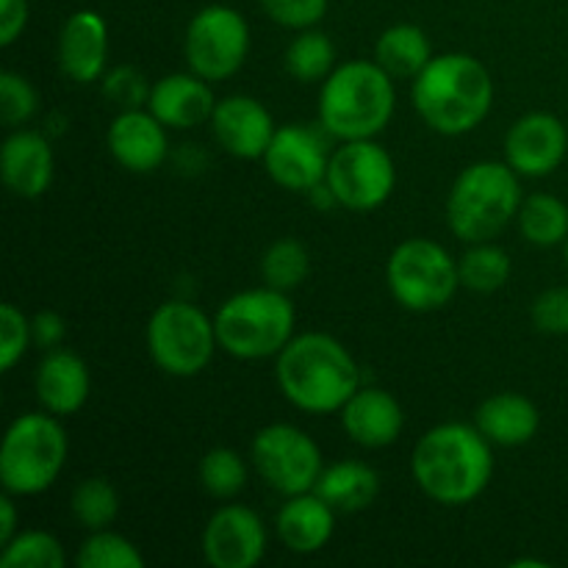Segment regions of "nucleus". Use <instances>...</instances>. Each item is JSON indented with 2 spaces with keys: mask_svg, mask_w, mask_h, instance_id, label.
Returning a JSON list of instances; mask_svg holds the SVG:
<instances>
[{
  "mask_svg": "<svg viewBox=\"0 0 568 568\" xmlns=\"http://www.w3.org/2000/svg\"><path fill=\"white\" fill-rule=\"evenodd\" d=\"M494 444L477 425L444 422L416 442L410 475L425 497L444 508H460L480 497L494 477Z\"/></svg>",
  "mask_w": 568,
  "mask_h": 568,
  "instance_id": "1",
  "label": "nucleus"
},
{
  "mask_svg": "<svg viewBox=\"0 0 568 568\" xmlns=\"http://www.w3.org/2000/svg\"><path fill=\"white\" fill-rule=\"evenodd\" d=\"M275 381L294 408L327 416L342 410L358 392L361 366L331 333H303L275 358Z\"/></svg>",
  "mask_w": 568,
  "mask_h": 568,
  "instance_id": "2",
  "label": "nucleus"
},
{
  "mask_svg": "<svg viewBox=\"0 0 568 568\" xmlns=\"http://www.w3.org/2000/svg\"><path fill=\"white\" fill-rule=\"evenodd\" d=\"M416 114L442 136H464L480 128L494 105V78L469 53L433 55L410 87Z\"/></svg>",
  "mask_w": 568,
  "mask_h": 568,
  "instance_id": "3",
  "label": "nucleus"
},
{
  "mask_svg": "<svg viewBox=\"0 0 568 568\" xmlns=\"http://www.w3.org/2000/svg\"><path fill=\"white\" fill-rule=\"evenodd\" d=\"M397 109L394 78L375 59L338 64L322 81L320 125L338 142L375 139L386 131Z\"/></svg>",
  "mask_w": 568,
  "mask_h": 568,
  "instance_id": "4",
  "label": "nucleus"
},
{
  "mask_svg": "<svg viewBox=\"0 0 568 568\" xmlns=\"http://www.w3.org/2000/svg\"><path fill=\"white\" fill-rule=\"evenodd\" d=\"M519 172L508 161H475L455 178L447 194V225L460 242H494L521 205Z\"/></svg>",
  "mask_w": 568,
  "mask_h": 568,
  "instance_id": "5",
  "label": "nucleus"
},
{
  "mask_svg": "<svg viewBox=\"0 0 568 568\" xmlns=\"http://www.w3.org/2000/svg\"><path fill=\"white\" fill-rule=\"evenodd\" d=\"M297 314L286 292L272 286L247 288L227 297L214 314L216 342L231 358H277L294 338Z\"/></svg>",
  "mask_w": 568,
  "mask_h": 568,
  "instance_id": "6",
  "label": "nucleus"
},
{
  "mask_svg": "<svg viewBox=\"0 0 568 568\" xmlns=\"http://www.w3.org/2000/svg\"><path fill=\"white\" fill-rule=\"evenodd\" d=\"M70 438L59 416L22 414L9 425L0 447V483L11 497H37L55 486L67 466Z\"/></svg>",
  "mask_w": 568,
  "mask_h": 568,
  "instance_id": "7",
  "label": "nucleus"
},
{
  "mask_svg": "<svg viewBox=\"0 0 568 568\" xmlns=\"http://www.w3.org/2000/svg\"><path fill=\"white\" fill-rule=\"evenodd\" d=\"M386 283L399 308L414 314L442 311L460 288L458 258L433 239H405L388 255Z\"/></svg>",
  "mask_w": 568,
  "mask_h": 568,
  "instance_id": "8",
  "label": "nucleus"
},
{
  "mask_svg": "<svg viewBox=\"0 0 568 568\" xmlns=\"http://www.w3.org/2000/svg\"><path fill=\"white\" fill-rule=\"evenodd\" d=\"M144 342L153 364L172 377L200 375L220 347L214 320L189 300L161 303L150 316Z\"/></svg>",
  "mask_w": 568,
  "mask_h": 568,
  "instance_id": "9",
  "label": "nucleus"
},
{
  "mask_svg": "<svg viewBox=\"0 0 568 568\" xmlns=\"http://www.w3.org/2000/svg\"><path fill=\"white\" fill-rule=\"evenodd\" d=\"M250 458L261 480L281 497L314 491L325 469L320 444L286 422L261 427L250 444Z\"/></svg>",
  "mask_w": 568,
  "mask_h": 568,
  "instance_id": "10",
  "label": "nucleus"
},
{
  "mask_svg": "<svg viewBox=\"0 0 568 568\" xmlns=\"http://www.w3.org/2000/svg\"><path fill=\"white\" fill-rule=\"evenodd\" d=\"M325 181L342 209L366 214L392 197L397 186V166L388 150L375 139H355L333 150Z\"/></svg>",
  "mask_w": 568,
  "mask_h": 568,
  "instance_id": "11",
  "label": "nucleus"
},
{
  "mask_svg": "<svg viewBox=\"0 0 568 568\" xmlns=\"http://www.w3.org/2000/svg\"><path fill=\"white\" fill-rule=\"evenodd\" d=\"M189 70L216 83L236 75L250 55V26L242 11L231 6H205L189 20L186 39Z\"/></svg>",
  "mask_w": 568,
  "mask_h": 568,
  "instance_id": "12",
  "label": "nucleus"
},
{
  "mask_svg": "<svg viewBox=\"0 0 568 568\" xmlns=\"http://www.w3.org/2000/svg\"><path fill=\"white\" fill-rule=\"evenodd\" d=\"M266 175L286 192L308 194L327 178L331 150L320 131L294 122V125L277 128L270 148L264 153Z\"/></svg>",
  "mask_w": 568,
  "mask_h": 568,
  "instance_id": "13",
  "label": "nucleus"
},
{
  "mask_svg": "<svg viewBox=\"0 0 568 568\" xmlns=\"http://www.w3.org/2000/svg\"><path fill=\"white\" fill-rule=\"evenodd\" d=\"M203 558L214 568H253L264 560L266 525L247 505H222L203 527Z\"/></svg>",
  "mask_w": 568,
  "mask_h": 568,
  "instance_id": "14",
  "label": "nucleus"
},
{
  "mask_svg": "<svg viewBox=\"0 0 568 568\" xmlns=\"http://www.w3.org/2000/svg\"><path fill=\"white\" fill-rule=\"evenodd\" d=\"M568 131L564 120L549 111H530L510 125L505 136V161L521 178H547L564 164Z\"/></svg>",
  "mask_w": 568,
  "mask_h": 568,
  "instance_id": "15",
  "label": "nucleus"
},
{
  "mask_svg": "<svg viewBox=\"0 0 568 568\" xmlns=\"http://www.w3.org/2000/svg\"><path fill=\"white\" fill-rule=\"evenodd\" d=\"M209 125L225 153L247 161L264 159L277 131L270 109L250 94H227V98L216 100Z\"/></svg>",
  "mask_w": 568,
  "mask_h": 568,
  "instance_id": "16",
  "label": "nucleus"
},
{
  "mask_svg": "<svg viewBox=\"0 0 568 568\" xmlns=\"http://www.w3.org/2000/svg\"><path fill=\"white\" fill-rule=\"evenodd\" d=\"M109 153L122 170L148 175L155 172L170 155V139H166V125L150 109L120 111L111 120L109 133H105Z\"/></svg>",
  "mask_w": 568,
  "mask_h": 568,
  "instance_id": "17",
  "label": "nucleus"
},
{
  "mask_svg": "<svg viewBox=\"0 0 568 568\" xmlns=\"http://www.w3.org/2000/svg\"><path fill=\"white\" fill-rule=\"evenodd\" d=\"M0 175L14 197H42L55 175V155L48 136L39 131L14 128L0 150Z\"/></svg>",
  "mask_w": 568,
  "mask_h": 568,
  "instance_id": "18",
  "label": "nucleus"
},
{
  "mask_svg": "<svg viewBox=\"0 0 568 568\" xmlns=\"http://www.w3.org/2000/svg\"><path fill=\"white\" fill-rule=\"evenodd\" d=\"M59 67L70 81L92 83L109 67V26L92 9H81L64 22L59 33Z\"/></svg>",
  "mask_w": 568,
  "mask_h": 568,
  "instance_id": "19",
  "label": "nucleus"
},
{
  "mask_svg": "<svg viewBox=\"0 0 568 568\" xmlns=\"http://www.w3.org/2000/svg\"><path fill=\"white\" fill-rule=\"evenodd\" d=\"M338 414L349 442L364 449L392 447L405 427V410L397 397L375 386H361Z\"/></svg>",
  "mask_w": 568,
  "mask_h": 568,
  "instance_id": "20",
  "label": "nucleus"
},
{
  "mask_svg": "<svg viewBox=\"0 0 568 568\" xmlns=\"http://www.w3.org/2000/svg\"><path fill=\"white\" fill-rule=\"evenodd\" d=\"M33 388H37L39 405L53 416H59V419L78 414L87 405L89 392H92L87 361L72 353V349H50L39 361Z\"/></svg>",
  "mask_w": 568,
  "mask_h": 568,
  "instance_id": "21",
  "label": "nucleus"
},
{
  "mask_svg": "<svg viewBox=\"0 0 568 568\" xmlns=\"http://www.w3.org/2000/svg\"><path fill=\"white\" fill-rule=\"evenodd\" d=\"M148 109L175 131H189L203 122H211L216 109V98L211 92V81L200 78L197 72H170L159 78L150 92Z\"/></svg>",
  "mask_w": 568,
  "mask_h": 568,
  "instance_id": "22",
  "label": "nucleus"
},
{
  "mask_svg": "<svg viewBox=\"0 0 568 568\" xmlns=\"http://www.w3.org/2000/svg\"><path fill=\"white\" fill-rule=\"evenodd\" d=\"M277 538L294 555H316L336 532V510L316 491L286 497L275 519Z\"/></svg>",
  "mask_w": 568,
  "mask_h": 568,
  "instance_id": "23",
  "label": "nucleus"
},
{
  "mask_svg": "<svg viewBox=\"0 0 568 568\" xmlns=\"http://www.w3.org/2000/svg\"><path fill=\"white\" fill-rule=\"evenodd\" d=\"M475 425L497 447H521L536 438L538 427H541V414L525 394L503 392L480 403Z\"/></svg>",
  "mask_w": 568,
  "mask_h": 568,
  "instance_id": "24",
  "label": "nucleus"
},
{
  "mask_svg": "<svg viewBox=\"0 0 568 568\" xmlns=\"http://www.w3.org/2000/svg\"><path fill=\"white\" fill-rule=\"evenodd\" d=\"M314 491L336 514H358L369 508L381 494V475L364 460H338L322 469Z\"/></svg>",
  "mask_w": 568,
  "mask_h": 568,
  "instance_id": "25",
  "label": "nucleus"
},
{
  "mask_svg": "<svg viewBox=\"0 0 568 568\" xmlns=\"http://www.w3.org/2000/svg\"><path fill=\"white\" fill-rule=\"evenodd\" d=\"M433 59L427 33L414 22H397L386 28L375 42V61L394 81H414Z\"/></svg>",
  "mask_w": 568,
  "mask_h": 568,
  "instance_id": "26",
  "label": "nucleus"
},
{
  "mask_svg": "<svg viewBox=\"0 0 568 568\" xmlns=\"http://www.w3.org/2000/svg\"><path fill=\"white\" fill-rule=\"evenodd\" d=\"M521 236L536 247H558L568 239V205L555 194H530L521 200L519 214Z\"/></svg>",
  "mask_w": 568,
  "mask_h": 568,
  "instance_id": "27",
  "label": "nucleus"
},
{
  "mask_svg": "<svg viewBox=\"0 0 568 568\" xmlns=\"http://www.w3.org/2000/svg\"><path fill=\"white\" fill-rule=\"evenodd\" d=\"M286 72L300 83L325 81L336 70V44L327 33L316 28H305L288 42L286 55H283Z\"/></svg>",
  "mask_w": 568,
  "mask_h": 568,
  "instance_id": "28",
  "label": "nucleus"
},
{
  "mask_svg": "<svg viewBox=\"0 0 568 568\" xmlns=\"http://www.w3.org/2000/svg\"><path fill=\"white\" fill-rule=\"evenodd\" d=\"M460 286H466L475 294H494L510 281V255L494 242H475L469 244L464 255L458 258Z\"/></svg>",
  "mask_w": 568,
  "mask_h": 568,
  "instance_id": "29",
  "label": "nucleus"
},
{
  "mask_svg": "<svg viewBox=\"0 0 568 568\" xmlns=\"http://www.w3.org/2000/svg\"><path fill=\"white\" fill-rule=\"evenodd\" d=\"M311 272V253L300 239H277L261 255V277L277 292H294Z\"/></svg>",
  "mask_w": 568,
  "mask_h": 568,
  "instance_id": "30",
  "label": "nucleus"
},
{
  "mask_svg": "<svg viewBox=\"0 0 568 568\" xmlns=\"http://www.w3.org/2000/svg\"><path fill=\"white\" fill-rule=\"evenodd\" d=\"M70 510L83 530H105L120 514V494L105 477H87L72 488Z\"/></svg>",
  "mask_w": 568,
  "mask_h": 568,
  "instance_id": "31",
  "label": "nucleus"
},
{
  "mask_svg": "<svg viewBox=\"0 0 568 568\" xmlns=\"http://www.w3.org/2000/svg\"><path fill=\"white\" fill-rule=\"evenodd\" d=\"M75 564L81 568H144V555L131 538L105 527L89 532L87 541L78 547Z\"/></svg>",
  "mask_w": 568,
  "mask_h": 568,
  "instance_id": "32",
  "label": "nucleus"
},
{
  "mask_svg": "<svg viewBox=\"0 0 568 568\" xmlns=\"http://www.w3.org/2000/svg\"><path fill=\"white\" fill-rule=\"evenodd\" d=\"M200 486L214 499H233L247 486V464L231 447H214L200 460Z\"/></svg>",
  "mask_w": 568,
  "mask_h": 568,
  "instance_id": "33",
  "label": "nucleus"
},
{
  "mask_svg": "<svg viewBox=\"0 0 568 568\" xmlns=\"http://www.w3.org/2000/svg\"><path fill=\"white\" fill-rule=\"evenodd\" d=\"M67 564L59 538L44 530L17 532L0 555L3 568H61Z\"/></svg>",
  "mask_w": 568,
  "mask_h": 568,
  "instance_id": "34",
  "label": "nucleus"
},
{
  "mask_svg": "<svg viewBox=\"0 0 568 568\" xmlns=\"http://www.w3.org/2000/svg\"><path fill=\"white\" fill-rule=\"evenodd\" d=\"M39 111V94L26 75L14 70L0 72V116L9 128H22Z\"/></svg>",
  "mask_w": 568,
  "mask_h": 568,
  "instance_id": "35",
  "label": "nucleus"
},
{
  "mask_svg": "<svg viewBox=\"0 0 568 568\" xmlns=\"http://www.w3.org/2000/svg\"><path fill=\"white\" fill-rule=\"evenodd\" d=\"M150 92H153V83L148 81V75L139 67L120 64L103 75V94L120 111L148 109Z\"/></svg>",
  "mask_w": 568,
  "mask_h": 568,
  "instance_id": "36",
  "label": "nucleus"
},
{
  "mask_svg": "<svg viewBox=\"0 0 568 568\" xmlns=\"http://www.w3.org/2000/svg\"><path fill=\"white\" fill-rule=\"evenodd\" d=\"M31 344V320L14 303L0 305V369H14Z\"/></svg>",
  "mask_w": 568,
  "mask_h": 568,
  "instance_id": "37",
  "label": "nucleus"
},
{
  "mask_svg": "<svg viewBox=\"0 0 568 568\" xmlns=\"http://www.w3.org/2000/svg\"><path fill=\"white\" fill-rule=\"evenodd\" d=\"M272 22L292 31L316 28L327 14V0H258Z\"/></svg>",
  "mask_w": 568,
  "mask_h": 568,
  "instance_id": "38",
  "label": "nucleus"
},
{
  "mask_svg": "<svg viewBox=\"0 0 568 568\" xmlns=\"http://www.w3.org/2000/svg\"><path fill=\"white\" fill-rule=\"evenodd\" d=\"M532 325L547 336H568V286L547 288L530 308Z\"/></svg>",
  "mask_w": 568,
  "mask_h": 568,
  "instance_id": "39",
  "label": "nucleus"
},
{
  "mask_svg": "<svg viewBox=\"0 0 568 568\" xmlns=\"http://www.w3.org/2000/svg\"><path fill=\"white\" fill-rule=\"evenodd\" d=\"M31 336L33 347H39L42 353H50V349L61 347L67 338V320L55 311H39L31 320Z\"/></svg>",
  "mask_w": 568,
  "mask_h": 568,
  "instance_id": "40",
  "label": "nucleus"
},
{
  "mask_svg": "<svg viewBox=\"0 0 568 568\" xmlns=\"http://www.w3.org/2000/svg\"><path fill=\"white\" fill-rule=\"evenodd\" d=\"M28 26V0H0V44L9 48Z\"/></svg>",
  "mask_w": 568,
  "mask_h": 568,
  "instance_id": "41",
  "label": "nucleus"
},
{
  "mask_svg": "<svg viewBox=\"0 0 568 568\" xmlns=\"http://www.w3.org/2000/svg\"><path fill=\"white\" fill-rule=\"evenodd\" d=\"M14 536H17L14 497H11V494H3V499H0V547H6Z\"/></svg>",
  "mask_w": 568,
  "mask_h": 568,
  "instance_id": "42",
  "label": "nucleus"
},
{
  "mask_svg": "<svg viewBox=\"0 0 568 568\" xmlns=\"http://www.w3.org/2000/svg\"><path fill=\"white\" fill-rule=\"evenodd\" d=\"M564 258H566V266H568V239H566V244H564Z\"/></svg>",
  "mask_w": 568,
  "mask_h": 568,
  "instance_id": "43",
  "label": "nucleus"
}]
</instances>
